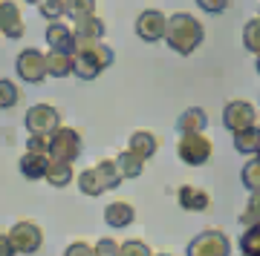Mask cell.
Instances as JSON below:
<instances>
[{
  "mask_svg": "<svg viewBox=\"0 0 260 256\" xmlns=\"http://www.w3.org/2000/svg\"><path fill=\"white\" fill-rule=\"evenodd\" d=\"M75 37L78 40H102L104 37V20L102 18H87V20H78L75 23Z\"/></svg>",
  "mask_w": 260,
  "mask_h": 256,
  "instance_id": "7402d4cb",
  "label": "cell"
},
{
  "mask_svg": "<svg viewBox=\"0 0 260 256\" xmlns=\"http://www.w3.org/2000/svg\"><path fill=\"white\" fill-rule=\"evenodd\" d=\"M223 124L225 130H232V133H240V130H249L257 124V112L251 107L249 101H229L223 110Z\"/></svg>",
  "mask_w": 260,
  "mask_h": 256,
  "instance_id": "9c48e42d",
  "label": "cell"
},
{
  "mask_svg": "<svg viewBox=\"0 0 260 256\" xmlns=\"http://www.w3.org/2000/svg\"><path fill=\"white\" fill-rule=\"evenodd\" d=\"M23 121H26L29 133H35V136H52L61 127V112L52 104H35V107H29Z\"/></svg>",
  "mask_w": 260,
  "mask_h": 256,
  "instance_id": "8992f818",
  "label": "cell"
},
{
  "mask_svg": "<svg viewBox=\"0 0 260 256\" xmlns=\"http://www.w3.org/2000/svg\"><path fill=\"white\" fill-rule=\"evenodd\" d=\"M240 222L246 225V228H249V225H257V222H260V190H254V193H251V199H249V207L243 210Z\"/></svg>",
  "mask_w": 260,
  "mask_h": 256,
  "instance_id": "f546056e",
  "label": "cell"
},
{
  "mask_svg": "<svg viewBox=\"0 0 260 256\" xmlns=\"http://www.w3.org/2000/svg\"><path fill=\"white\" fill-rule=\"evenodd\" d=\"M49 156L58 161H75L81 156V136L73 127H58L49 136Z\"/></svg>",
  "mask_w": 260,
  "mask_h": 256,
  "instance_id": "5b68a950",
  "label": "cell"
},
{
  "mask_svg": "<svg viewBox=\"0 0 260 256\" xmlns=\"http://www.w3.org/2000/svg\"><path fill=\"white\" fill-rule=\"evenodd\" d=\"M0 35H3V29H0Z\"/></svg>",
  "mask_w": 260,
  "mask_h": 256,
  "instance_id": "ab89813d",
  "label": "cell"
},
{
  "mask_svg": "<svg viewBox=\"0 0 260 256\" xmlns=\"http://www.w3.org/2000/svg\"><path fill=\"white\" fill-rule=\"evenodd\" d=\"M15 69H18V78L20 81H29V83H41L47 78V55L41 49H23L15 61Z\"/></svg>",
  "mask_w": 260,
  "mask_h": 256,
  "instance_id": "52a82bcc",
  "label": "cell"
},
{
  "mask_svg": "<svg viewBox=\"0 0 260 256\" xmlns=\"http://www.w3.org/2000/svg\"><path fill=\"white\" fill-rule=\"evenodd\" d=\"M9 236L18 247V253H35L38 247L44 245V230L38 228L35 222H18L9 230Z\"/></svg>",
  "mask_w": 260,
  "mask_h": 256,
  "instance_id": "8fae6325",
  "label": "cell"
},
{
  "mask_svg": "<svg viewBox=\"0 0 260 256\" xmlns=\"http://www.w3.org/2000/svg\"><path fill=\"white\" fill-rule=\"evenodd\" d=\"M20 101V90L15 81H6V78H0V110H9Z\"/></svg>",
  "mask_w": 260,
  "mask_h": 256,
  "instance_id": "4316f807",
  "label": "cell"
},
{
  "mask_svg": "<svg viewBox=\"0 0 260 256\" xmlns=\"http://www.w3.org/2000/svg\"><path fill=\"white\" fill-rule=\"evenodd\" d=\"M47 46L49 49H58V52H75V44H78V37H75V29L67 26L64 20H52L47 26Z\"/></svg>",
  "mask_w": 260,
  "mask_h": 256,
  "instance_id": "7c38bea8",
  "label": "cell"
},
{
  "mask_svg": "<svg viewBox=\"0 0 260 256\" xmlns=\"http://www.w3.org/2000/svg\"><path fill=\"white\" fill-rule=\"evenodd\" d=\"M243 184H246V190H260V156H254L249 164L243 167Z\"/></svg>",
  "mask_w": 260,
  "mask_h": 256,
  "instance_id": "83f0119b",
  "label": "cell"
},
{
  "mask_svg": "<svg viewBox=\"0 0 260 256\" xmlns=\"http://www.w3.org/2000/svg\"><path fill=\"white\" fill-rule=\"evenodd\" d=\"M229 253H232V245H229L225 233H220V230H205L188 245V256H229Z\"/></svg>",
  "mask_w": 260,
  "mask_h": 256,
  "instance_id": "ba28073f",
  "label": "cell"
},
{
  "mask_svg": "<svg viewBox=\"0 0 260 256\" xmlns=\"http://www.w3.org/2000/svg\"><path fill=\"white\" fill-rule=\"evenodd\" d=\"M257 72H260V55H257Z\"/></svg>",
  "mask_w": 260,
  "mask_h": 256,
  "instance_id": "74e56055",
  "label": "cell"
},
{
  "mask_svg": "<svg viewBox=\"0 0 260 256\" xmlns=\"http://www.w3.org/2000/svg\"><path fill=\"white\" fill-rule=\"evenodd\" d=\"M165 32H168V18L165 12L159 9H145L136 18V35L148 44H156V40H165Z\"/></svg>",
  "mask_w": 260,
  "mask_h": 256,
  "instance_id": "30bf717a",
  "label": "cell"
},
{
  "mask_svg": "<svg viewBox=\"0 0 260 256\" xmlns=\"http://www.w3.org/2000/svg\"><path fill=\"white\" fill-rule=\"evenodd\" d=\"M119 256H153V253H150V247L145 245V242H139V239H130V242H124V245H121V253Z\"/></svg>",
  "mask_w": 260,
  "mask_h": 256,
  "instance_id": "4dcf8cb0",
  "label": "cell"
},
{
  "mask_svg": "<svg viewBox=\"0 0 260 256\" xmlns=\"http://www.w3.org/2000/svg\"><path fill=\"white\" fill-rule=\"evenodd\" d=\"M133 219H136V210H133V204H127V201H113V204H107V210H104V222L110 228H127Z\"/></svg>",
  "mask_w": 260,
  "mask_h": 256,
  "instance_id": "ac0fdd59",
  "label": "cell"
},
{
  "mask_svg": "<svg viewBox=\"0 0 260 256\" xmlns=\"http://www.w3.org/2000/svg\"><path fill=\"white\" fill-rule=\"evenodd\" d=\"M15 253H18V247H15L12 236H6V233H0V256H15Z\"/></svg>",
  "mask_w": 260,
  "mask_h": 256,
  "instance_id": "d590c367",
  "label": "cell"
},
{
  "mask_svg": "<svg viewBox=\"0 0 260 256\" xmlns=\"http://www.w3.org/2000/svg\"><path fill=\"white\" fill-rule=\"evenodd\" d=\"M121 170H119V161L116 158H104V161H99L95 167H90V170H84V173H78V190L84 193V196H102V193L107 190H116L121 184Z\"/></svg>",
  "mask_w": 260,
  "mask_h": 256,
  "instance_id": "3957f363",
  "label": "cell"
},
{
  "mask_svg": "<svg viewBox=\"0 0 260 256\" xmlns=\"http://www.w3.org/2000/svg\"><path fill=\"white\" fill-rule=\"evenodd\" d=\"M64 256H95V247H90L87 242H73L64 250Z\"/></svg>",
  "mask_w": 260,
  "mask_h": 256,
  "instance_id": "e575fe53",
  "label": "cell"
},
{
  "mask_svg": "<svg viewBox=\"0 0 260 256\" xmlns=\"http://www.w3.org/2000/svg\"><path fill=\"white\" fill-rule=\"evenodd\" d=\"M211 153H214V144L205 133H185V136H179V141H177V156L191 167L205 164V161L211 158Z\"/></svg>",
  "mask_w": 260,
  "mask_h": 256,
  "instance_id": "277c9868",
  "label": "cell"
},
{
  "mask_svg": "<svg viewBox=\"0 0 260 256\" xmlns=\"http://www.w3.org/2000/svg\"><path fill=\"white\" fill-rule=\"evenodd\" d=\"M93 15H95V0H73V9H70V18H73V23L93 18Z\"/></svg>",
  "mask_w": 260,
  "mask_h": 256,
  "instance_id": "f1b7e54d",
  "label": "cell"
},
{
  "mask_svg": "<svg viewBox=\"0 0 260 256\" xmlns=\"http://www.w3.org/2000/svg\"><path fill=\"white\" fill-rule=\"evenodd\" d=\"M240 247H243V253L260 256V222L246 228V233H243V239H240Z\"/></svg>",
  "mask_w": 260,
  "mask_h": 256,
  "instance_id": "484cf974",
  "label": "cell"
},
{
  "mask_svg": "<svg viewBox=\"0 0 260 256\" xmlns=\"http://www.w3.org/2000/svg\"><path fill=\"white\" fill-rule=\"evenodd\" d=\"M73 58H75V75H78L81 81H90V78H95L102 69H107L116 55H113L110 46H104L102 40H78Z\"/></svg>",
  "mask_w": 260,
  "mask_h": 256,
  "instance_id": "7a4b0ae2",
  "label": "cell"
},
{
  "mask_svg": "<svg viewBox=\"0 0 260 256\" xmlns=\"http://www.w3.org/2000/svg\"><path fill=\"white\" fill-rule=\"evenodd\" d=\"M26 3H32V6H41V3H44V0H26Z\"/></svg>",
  "mask_w": 260,
  "mask_h": 256,
  "instance_id": "8d00e7d4",
  "label": "cell"
},
{
  "mask_svg": "<svg viewBox=\"0 0 260 256\" xmlns=\"http://www.w3.org/2000/svg\"><path fill=\"white\" fill-rule=\"evenodd\" d=\"M130 150H133V153H139V156L148 161L150 156H156L159 138L153 136V133H148V130H139V133H133V136H130Z\"/></svg>",
  "mask_w": 260,
  "mask_h": 256,
  "instance_id": "ffe728a7",
  "label": "cell"
},
{
  "mask_svg": "<svg viewBox=\"0 0 260 256\" xmlns=\"http://www.w3.org/2000/svg\"><path fill=\"white\" fill-rule=\"evenodd\" d=\"M234 150L243 153V156H260V127L234 133Z\"/></svg>",
  "mask_w": 260,
  "mask_h": 256,
  "instance_id": "d6986e66",
  "label": "cell"
},
{
  "mask_svg": "<svg viewBox=\"0 0 260 256\" xmlns=\"http://www.w3.org/2000/svg\"><path fill=\"white\" fill-rule=\"evenodd\" d=\"M156 256H168V253H156Z\"/></svg>",
  "mask_w": 260,
  "mask_h": 256,
  "instance_id": "f35d334b",
  "label": "cell"
},
{
  "mask_svg": "<svg viewBox=\"0 0 260 256\" xmlns=\"http://www.w3.org/2000/svg\"><path fill=\"white\" fill-rule=\"evenodd\" d=\"M47 182L52 187H67V184L73 182V161H58V158H52V164L47 170Z\"/></svg>",
  "mask_w": 260,
  "mask_h": 256,
  "instance_id": "603a6c76",
  "label": "cell"
},
{
  "mask_svg": "<svg viewBox=\"0 0 260 256\" xmlns=\"http://www.w3.org/2000/svg\"><path fill=\"white\" fill-rule=\"evenodd\" d=\"M243 46H246L249 52H254V55H260V18L249 20V23L243 26Z\"/></svg>",
  "mask_w": 260,
  "mask_h": 256,
  "instance_id": "d4e9b609",
  "label": "cell"
},
{
  "mask_svg": "<svg viewBox=\"0 0 260 256\" xmlns=\"http://www.w3.org/2000/svg\"><path fill=\"white\" fill-rule=\"evenodd\" d=\"M205 127H208V112H205L203 107H191V110H185L182 115H179V121H177L179 136H185V133H205Z\"/></svg>",
  "mask_w": 260,
  "mask_h": 256,
  "instance_id": "2e32d148",
  "label": "cell"
},
{
  "mask_svg": "<svg viewBox=\"0 0 260 256\" xmlns=\"http://www.w3.org/2000/svg\"><path fill=\"white\" fill-rule=\"evenodd\" d=\"M52 164V156L49 153H38V150H26L20 156V173L26 176L29 182H38V179H47V170Z\"/></svg>",
  "mask_w": 260,
  "mask_h": 256,
  "instance_id": "4fadbf2b",
  "label": "cell"
},
{
  "mask_svg": "<svg viewBox=\"0 0 260 256\" xmlns=\"http://www.w3.org/2000/svg\"><path fill=\"white\" fill-rule=\"evenodd\" d=\"M243 256H249V253H243Z\"/></svg>",
  "mask_w": 260,
  "mask_h": 256,
  "instance_id": "60d3db41",
  "label": "cell"
},
{
  "mask_svg": "<svg viewBox=\"0 0 260 256\" xmlns=\"http://www.w3.org/2000/svg\"><path fill=\"white\" fill-rule=\"evenodd\" d=\"M257 18H260V15H257Z\"/></svg>",
  "mask_w": 260,
  "mask_h": 256,
  "instance_id": "b9f144b4",
  "label": "cell"
},
{
  "mask_svg": "<svg viewBox=\"0 0 260 256\" xmlns=\"http://www.w3.org/2000/svg\"><path fill=\"white\" fill-rule=\"evenodd\" d=\"M121 253V245L116 239H99L95 245V256H119Z\"/></svg>",
  "mask_w": 260,
  "mask_h": 256,
  "instance_id": "1f68e13d",
  "label": "cell"
},
{
  "mask_svg": "<svg viewBox=\"0 0 260 256\" xmlns=\"http://www.w3.org/2000/svg\"><path fill=\"white\" fill-rule=\"evenodd\" d=\"M177 196H179V207H185V210H191V213H203V210H208V204H211L208 193H205L203 187H194V184H182Z\"/></svg>",
  "mask_w": 260,
  "mask_h": 256,
  "instance_id": "9a60e30c",
  "label": "cell"
},
{
  "mask_svg": "<svg viewBox=\"0 0 260 256\" xmlns=\"http://www.w3.org/2000/svg\"><path fill=\"white\" fill-rule=\"evenodd\" d=\"M205 29L203 23L188 15V12H177L168 18V32H165V44L177 52V55H191L197 46L203 44Z\"/></svg>",
  "mask_w": 260,
  "mask_h": 256,
  "instance_id": "6da1fadb",
  "label": "cell"
},
{
  "mask_svg": "<svg viewBox=\"0 0 260 256\" xmlns=\"http://www.w3.org/2000/svg\"><path fill=\"white\" fill-rule=\"evenodd\" d=\"M197 6L203 12H211V15H220V12L229 9V0H197Z\"/></svg>",
  "mask_w": 260,
  "mask_h": 256,
  "instance_id": "d6a6232c",
  "label": "cell"
},
{
  "mask_svg": "<svg viewBox=\"0 0 260 256\" xmlns=\"http://www.w3.org/2000/svg\"><path fill=\"white\" fill-rule=\"evenodd\" d=\"M26 150H38V153H49V136H35V133H29Z\"/></svg>",
  "mask_w": 260,
  "mask_h": 256,
  "instance_id": "836d02e7",
  "label": "cell"
},
{
  "mask_svg": "<svg viewBox=\"0 0 260 256\" xmlns=\"http://www.w3.org/2000/svg\"><path fill=\"white\" fill-rule=\"evenodd\" d=\"M47 72L52 78H67V75L75 72V58L70 52H58V49H49L47 52Z\"/></svg>",
  "mask_w": 260,
  "mask_h": 256,
  "instance_id": "e0dca14e",
  "label": "cell"
},
{
  "mask_svg": "<svg viewBox=\"0 0 260 256\" xmlns=\"http://www.w3.org/2000/svg\"><path fill=\"white\" fill-rule=\"evenodd\" d=\"M41 15L49 20H58L61 15H70V9H73V0H44L41 6Z\"/></svg>",
  "mask_w": 260,
  "mask_h": 256,
  "instance_id": "cb8c5ba5",
  "label": "cell"
},
{
  "mask_svg": "<svg viewBox=\"0 0 260 256\" xmlns=\"http://www.w3.org/2000/svg\"><path fill=\"white\" fill-rule=\"evenodd\" d=\"M0 29L6 37H20L23 35V18L15 0H0Z\"/></svg>",
  "mask_w": 260,
  "mask_h": 256,
  "instance_id": "5bb4252c",
  "label": "cell"
},
{
  "mask_svg": "<svg viewBox=\"0 0 260 256\" xmlns=\"http://www.w3.org/2000/svg\"><path fill=\"white\" fill-rule=\"evenodd\" d=\"M116 161H119V170H121L124 179H139V176L145 173V158H142L139 153H133V150H124Z\"/></svg>",
  "mask_w": 260,
  "mask_h": 256,
  "instance_id": "44dd1931",
  "label": "cell"
}]
</instances>
